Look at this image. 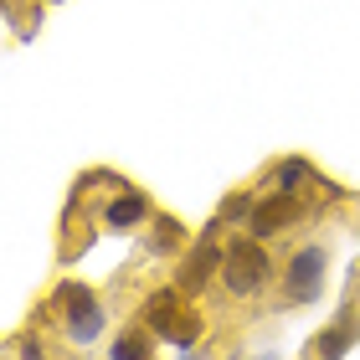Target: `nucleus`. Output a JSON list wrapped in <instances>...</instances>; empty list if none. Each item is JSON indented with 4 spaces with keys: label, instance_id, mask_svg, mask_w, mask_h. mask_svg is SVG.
<instances>
[{
    "label": "nucleus",
    "instance_id": "9d476101",
    "mask_svg": "<svg viewBox=\"0 0 360 360\" xmlns=\"http://www.w3.org/2000/svg\"><path fill=\"white\" fill-rule=\"evenodd\" d=\"M252 211H257L252 195H232V201L221 206V221H252Z\"/></svg>",
    "mask_w": 360,
    "mask_h": 360
},
{
    "label": "nucleus",
    "instance_id": "0eeeda50",
    "mask_svg": "<svg viewBox=\"0 0 360 360\" xmlns=\"http://www.w3.org/2000/svg\"><path fill=\"white\" fill-rule=\"evenodd\" d=\"M144 217H150V201H144L139 191H124V195H113V206H108V226H139Z\"/></svg>",
    "mask_w": 360,
    "mask_h": 360
},
{
    "label": "nucleus",
    "instance_id": "7ed1b4c3",
    "mask_svg": "<svg viewBox=\"0 0 360 360\" xmlns=\"http://www.w3.org/2000/svg\"><path fill=\"white\" fill-rule=\"evenodd\" d=\"M283 288H288V299L314 304L324 293V248H299L293 252V263L283 273Z\"/></svg>",
    "mask_w": 360,
    "mask_h": 360
},
{
    "label": "nucleus",
    "instance_id": "f03ea898",
    "mask_svg": "<svg viewBox=\"0 0 360 360\" xmlns=\"http://www.w3.org/2000/svg\"><path fill=\"white\" fill-rule=\"evenodd\" d=\"M268 273H273V263H268V252L257 248V242H232V248L221 252V278H226L232 293H257L268 283Z\"/></svg>",
    "mask_w": 360,
    "mask_h": 360
},
{
    "label": "nucleus",
    "instance_id": "f8f14e48",
    "mask_svg": "<svg viewBox=\"0 0 360 360\" xmlns=\"http://www.w3.org/2000/svg\"><path fill=\"white\" fill-rule=\"evenodd\" d=\"M21 355H26V360H41V345H26Z\"/></svg>",
    "mask_w": 360,
    "mask_h": 360
},
{
    "label": "nucleus",
    "instance_id": "ddd939ff",
    "mask_svg": "<svg viewBox=\"0 0 360 360\" xmlns=\"http://www.w3.org/2000/svg\"><path fill=\"white\" fill-rule=\"evenodd\" d=\"M257 360H273V355H257Z\"/></svg>",
    "mask_w": 360,
    "mask_h": 360
},
{
    "label": "nucleus",
    "instance_id": "9b49d317",
    "mask_svg": "<svg viewBox=\"0 0 360 360\" xmlns=\"http://www.w3.org/2000/svg\"><path fill=\"white\" fill-rule=\"evenodd\" d=\"M299 180H309V165H304V160H288V165H278V186H283L288 195H299V191H293Z\"/></svg>",
    "mask_w": 360,
    "mask_h": 360
},
{
    "label": "nucleus",
    "instance_id": "f257e3e1",
    "mask_svg": "<svg viewBox=\"0 0 360 360\" xmlns=\"http://www.w3.org/2000/svg\"><path fill=\"white\" fill-rule=\"evenodd\" d=\"M144 324L160 335V340H170V345H195V335H201V314H191L186 304H180V293L165 288V293H155L150 304H144Z\"/></svg>",
    "mask_w": 360,
    "mask_h": 360
},
{
    "label": "nucleus",
    "instance_id": "20e7f679",
    "mask_svg": "<svg viewBox=\"0 0 360 360\" xmlns=\"http://www.w3.org/2000/svg\"><path fill=\"white\" fill-rule=\"evenodd\" d=\"M62 304H68V335L77 340V345L98 340V330H103V309L93 304V293L83 283H68V288H62Z\"/></svg>",
    "mask_w": 360,
    "mask_h": 360
},
{
    "label": "nucleus",
    "instance_id": "6e6552de",
    "mask_svg": "<svg viewBox=\"0 0 360 360\" xmlns=\"http://www.w3.org/2000/svg\"><path fill=\"white\" fill-rule=\"evenodd\" d=\"M350 345H355V324L345 319V324H335L330 335H319V345H314L319 355H314V360H340V355H345Z\"/></svg>",
    "mask_w": 360,
    "mask_h": 360
},
{
    "label": "nucleus",
    "instance_id": "39448f33",
    "mask_svg": "<svg viewBox=\"0 0 360 360\" xmlns=\"http://www.w3.org/2000/svg\"><path fill=\"white\" fill-rule=\"evenodd\" d=\"M288 217H293V195H288V191H278V195H268V201H257L252 221H248V232H252V237H273Z\"/></svg>",
    "mask_w": 360,
    "mask_h": 360
},
{
    "label": "nucleus",
    "instance_id": "423d86ee",
    "mask_svg": "<svg viewBox=\"0 0 360 360\" xmlns=\"http://www.w3.org/2000/svg\"><path fill=\"white\" fill-rule=\"evenodd\" d=\"M217 268H221L217 242H211V237H201V248H195V252L186 257V268H180V288H186V293H191V288H201V283H206V278L217 273Z\"/></svg>",
    "mask_w": 360,
    "mask_h": 360
},
{
    "label": "nucleus",
    "instance_id": "1a4fd4ad",
    "mask_svg": "<svg viewBox=\"0 0 360 360\" xmlns=\"http://www.w3.org/2000/svg\"><path fill=\"white\" fill-rule=\"evenodd\" d=\"M108 355L113 360H144V355H150V340H144V335H119Z\"/></svg>",
    "mask_w": 360,
    "mask_h": 360
}]
</instances>
